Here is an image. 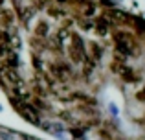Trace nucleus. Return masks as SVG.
<instances>
[{
  "label": "nucleus",
  "instance_id": "f257e3e1",
  "mask_svg": "<svg viewBox=\"0 0 145 140\" xmlns=\"http://www.w3.org/2000/svg\"><path fill=\"white\" fill-rule=\"evenodd\" d=\"M112 33V43H114V52L123 57H131V55H138V39L134 33H131L129 30L114 28Z\"/></svg>",
  "mask_w": 145,
  "mask_h": 140
},
{
  "label": "nucleus",
  "instance_id": "f03ea898",
  "mask_svg": "<svg viewBox=\"0 0 145 140\" xmlns=\"http://www.w3.org/2000/svg\"><path fill=\"white\" fill-rule=\"evenodd\" d=\"M48 76L57 83H70V79H74V68H72V65H68L66 61L57 59V61L50 63Z\"/></svg>",
  "mask_w": 145,
  "mask_h": 140
},
{
  "label": "nucleus",
  "instance_id": "7ed1b4c3",
  "mask_svg": "<svg viewBox=\"0 0 145 140\" xmlns=\"http://www.w3.org/2000/svg\"><path fill=\"white\" fill-rule=\"evenodd\" d=\"M64 46H66L70 61L75 63V65H79V63L86 57V44H85V41H83L79 35H75V33L70 35V39H68V43L64 44Z\"/></svg>",
  "mask_w": 145,
  "mask_h": 140
},
{
  "label": "nucleus",
  "instance_id": "20e7f679",
  "mask_svg": "<svg viewBox=\"0 0 145 140\" xmlns=\"http://www.w3.org/2000/svg\"><path fill=\"white\" fill-rule=\"evenodd\" d=\"M86 57L92 59L94 63L101 61V57H103V48L99 46V43H88V44H86Z\"/></svg>",
  "mask_w": 145,
  "mask_h": 140
},
{
  "label": "nucleus",
  "instance_id": "39448f33",
  "mask_svg": "<svg viewBox=\"0 0 145 140\" xmlns=\"http://www.w3.org/2000/svg\"><path fill=\"white\" fill-rule=\"evenodd\" d=\"M118 76H120L125 83H138L140 81V76L134 72V68H131V66H127V65L120 70V74H118Z\"/></svg>",
  "mask_w": 145,
  "mask_h": 140
},
{
  "label": "nucleus",
  "instance_id": "423d86ee",
  "mask_svg": "<svg viewBox=\"0 0 145 140\" xmlns=\"http://www.w3.org/2000/svg\"><path fill=\"white\" fill-rule=\"evenodd\" d=\"M33 35L39 37V39H48V37H50V24H48L46 20L37 22L35 30H33Z\"/></svg>",
  "mask_w": 145,
  "mask_h": 140
},
{
  "label": "nucleus",
  "instance_id": "0eeeda50",
  "mask_svg": "<svg viewBox=\"0 0 145 140\" xmlns=\"http://www.w3.org/2000/svg\"><path fill=\"white\" fill-rule=\"evenodd\" d=\"M136 100H138L140 103H145V85L138 90V92H136Z\"/></svg>",
  "mask_w": 145,
  "mask_h": 140
}]
</instances>
